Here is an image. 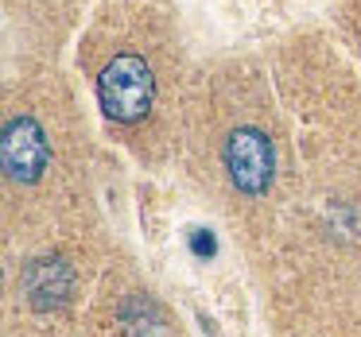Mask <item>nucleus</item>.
<instances>
[{
    "label": "nucleus",
    "instance_id": "nucleus-1",
    "mask_svg": "<svg viewBox=\"0 0 361 337\" xmlns=\"http://www.w3.org/2000/svg\"><path fill=\"white\" fill-rule=\"evenodd\" d=\"M97 101H102L105 117L117 125H136L148 117L152 101H156V78L152 66L136 55H117L97 78Z\"/></svg>",
    "mask_w": 361,
    "mask_h": 337
},
{
    "label": "nucleus",
    "instance_id": "nucleus-2",
    "mask_svg": "<svg viewBox=\"0 0 361 337\" xmlns=\"http://www.w3.org/2000/svg\"><path fill=\"white\" fill-rule=\"evenodd\" d=\"M226 171L241 194H264L276 179V148L260 128H237L226 140Z\"/></svg>",
    "mask_w": 361,
    "mask_h": 337
},
{
    "label": "nucleus",
    "instance_id": "nucleus-3",
    "mask_svg": "<svg viewBox=\"0 0 361 337\" xmlns=\"http://www.w3.org/2000/svg\"><path fill=\"white\" fill-rule=\"evenodd\" d=\"M0 163L12 182H39V174L51 163V144L39 120L32 117H12L0 136Z\"/></svg>",
    "mask_w": 361,
    "mask_h": 337
},
{
    "label": "nucleus",
    "instance_id": "nucleus-4",
    "mask_svg": "<svg viewBox=\"0 0 361 337\" xmlns=\"http://www.w3.org/2000/svg\"><path fill=\"white\" fill-rule=\"evenodd\" d=\"M27 298H32L35 310H51V306H63L71 295V267L63 260H35L24 275Z\"/></svg>",
    "mask_w": 361,
    "mask_h": 337
},
{
    "label": "nucleus",
    "instance_id": "nucleus-5",
    "mask_svg": "<svg viewBox=\"0 0 361 337\" xmlns=\"http://www.w3.org/2000/svg\"><path fill=\"white\" fill-rule=\"evenodd\" d=\"M190 248H195V256H214V252H218V241H214L210 229H195V233H190Z\"/></svg>",
    "mask_w": 361,
    "mask_h": 337
}]
</instances>
